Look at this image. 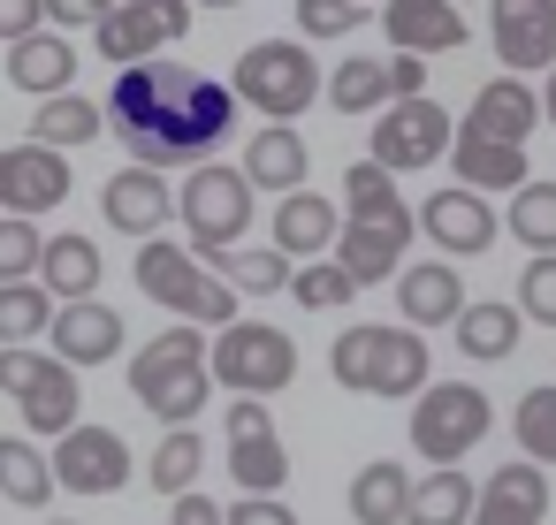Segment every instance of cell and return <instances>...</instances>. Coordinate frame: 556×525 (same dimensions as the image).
Masks as SVG:
<instances>
[{"instance_id": "1", "label": "cell", "mask_w": 556, "mask_h": 525, "mask_svg": "<svg viewBox=\"0 0 556 525\" xmlns=\"http://www.w3.org/2000/svg\"><path fill=\"white\" fill-rule=\"evenodd\" d=\"M108 123H115V138L138 153V168L199 161V153H214V145L237 130V85H214V77H199V69H176V62H146V69H123V77H115ZM199 168H206V161H199Z\"/></svg>"}, {"instance_id": "2", "label": "cell", "mask_w": 556, "mask_h": 525, "mask_svg": "<svg viewBox=\"0 0 556 525\" xmlns=\"http://www.w3.org/2000/svg\"><path fill=\"white\" fill-rule=\"evenodd\" d=\"M206 388H214V343L191 335V328H168V335H153V343L130 358V396H138L168 434L199 419Z\"/></svg>"}, {"instance_id": "3", "label": "cell", "mask_w": 556, "mask_h": 525, "mask_svg": "<svg viewBox=\"0 0 556 525\" xmlns=\"http://www.w3.org/2000/svg\"><path fill=\"white\" fill-rule=\"evenodd\" d=\"M138 290L153 297V305H168L176 320H191V328H237V290L199 259V252H184V244H168V236H153V244H138Z\"/></svg>"}, {"instance_id": "4", "label": "cell", "mask_w": 556, "mask_h": 525, "mask_svg": "<svg viewBox=\"0 0 556 525\" xmlns=\"http://www.w3.org/2000/svg\"><path fill=\"white\" fill-rule=\"evenodd\" d=\"M328 373L351 396H419L427 388V335H412V328H351V335H336Z\"/></svg>"}, {"instance_id": "5", "label": "cell", "mask_w": 556, "mask_h": 525, "mask_svg": "<svg viewBox=\"0 0 556 525\" xmlns=\"http://www.w3.org/2000/svg\"><path fill=\"white\" fill-rule=\"evenodd\" d=\"M176 214H184V229H191V244H199V259H229V252H244V229H252V176L244 168H191L184 176V199H176Z\"/></svg>"}, {"instance_id": "6", "label": "cell", "mask_w": 556, "mask_h": 525, "mask_svg": "<svg viewBox=\"0 0 556 525\" xmlns=\"http://www.w3.org/2000/svg\"><path fill=\"white\" fill-rule=\"evenodd\" d=\"M214 381L237 388V404H267L298 381V343L267 320H237L214 335Z\"/></svg>"}, {"instance_id": "7", "label": "cell", "mask_w": 556, "mask_h": 525, "mask_svg": "<svg viewBox=\"0 0 556 525\" xmlns=\"http://www.w3.org/2000/svg\"><path fill=\"white\" fill-rule=\"evenodd\" d=\"M237 100L260 107L267 123H290V115H305L320 100V69H313V54L298 39H260L237 62Z\"/></svg>"}, {"instance_id": "8", "label": "cell", "mask_w": 556, "mask_h": 525, "mask_svg": "<svg viewBox=\"0 0 556 525\" xmlns=\"http://www.w3.org/2000/svg\"><path fill=\"white\" fill-rule=\"evenodd\" d=\"M488 426H495L488 396L465 388V381H442V388H427L419 411H412V449H419L434 472H457V457H472Z\"/></svg>"}, {"instance_id": "9", "label": "cell", "mask_w": 556, "mask_h": 525, "mask_svg": "<svg viewBox=\"0 0 556 525\" xmlns=\"http://www.w3.org/2000/svg\"><path fill=\"white\" fill-rule=\"evenodd\" d=\"M176 31H191V9H184V0H115V9H100L92 47H100L108 62H123V69H146Z\"/></svg>"}, {"instance_id": "10", "label": "cell", "mask_w": 556, "mask_h": 525, "mask_svg": "<svg viewBox=\"0 0 556 525\" xmlns=\"http://www.w3.org/2000/svg\"><path fill=\"white\" fill-rule=\"evenodd\" d=\"M450 153H457V123H450L434 100H404V107H389V115L374 123V161H381L389 176L434 168V161H450Z\"/></svg>"}, {"instance_id": "11", "label": "cell", "mask_w": 556, "mask_h": 525, "mask_svg": "<svg viewBox=\"0 0 556 525\" xmlns=\"http://www.w3.org/2000/svg\"><path fill=\"white\" fill-rule=\"evenodd\" d=\"M54 479L70 495H123L130 487V441L115 426H77L70 441H54Z\"/></svg>"}, {"instance_id": "12", "label": "cell", "mask_w": 556, "mask_h": 525, "mask_svg": "<svg viewBox=\"0 0 556 525\" xmlns=\"http://www.w3.org/2000/svg\"><path fill=\"white\" fill-rule=\"evenodd\" d=\"M62 199H70V153H47V145L0 153V214H9V221L54 214Z\"/></svg>"}, {"instance_id": "13", "label": "cell", "mask_w": 556, "mask_h": 525, "mask_svg": "<svg viewBox=\"0 0 556 525\" xmlns=\"http://www.w3.org/2000/svg\"><path fill=\"white\" fill-rule=\"evenodd\" d=\"M488 39H495L510 77H526V69L556 77V9H548V0H495V9H488Z\"/></svg>"}, {"instance_id": "14", "label": "cell", "mask_w": 556, "mask_h": 525, "mask_svg": "<svg viewBox=\"0 0 556 525\" xmlns=\"http://www.w3.org/2000/svg\"><path fill=\"white\" fill-rule=\"evenodd\" d=\"M419 214H389V221H343V244H336V267L366 290V282H396L404 274V244H412Z\"/></svg>"}, {"instance_id": "15", "label": "cell", "mask_w": 556, "mask_h": 525, "mask_svg": "<svg viewBox=\"0 0 556 525\" xmlns=\"http://www.w3.org/2000/svg\"><path fill=\"white\" fill-rule=\"evenodd\" d=\"M396 305H404V320L427 335V328H457L472 305H465V274L450 267V259H419V267H404L396 274Z\"/></svg>"}, {"instance_id": "16", "label": "cell", "mask_w": 556, "mask_h": 525, "mask_svg": "<svg viewBox=\"0 0 556 525\" xmlns=\"http://www.w3.org/2000/svg\"><path fill=\"white\" fill-rule=\"evenodd\" d=\"M100 214L123 229V236H161V221L176 214V199H168V183H161V168H115L108 176V191H100Z\"/></svg>"}, {"instance_id": "17", "label": "cell", "mask_w": 556, "mask_h": 525, "mask_svg": "<svg viewBox=\"0 0 556 525\" xmlns=\"http://www.w3.org/2000/svg\"><path fill=\"white\" fill-rule=\"evenodd\" d=\"M419 229L450 252V259H465V252H488L495 236H503V221L488 214V199L480 191H434L427 206H419Z\"/></svg>"}, {"instance_id": "18", "label": "cell", "mask_w": 556, "mask_h": 525, "mask_svg": "<svg viewBox=\"0 0 556 525\" xmlns=\"http://www.w3.org/2000/svg\"><path fill=\"white\" fill-rule=\"evenodd\" d=\"M381 31L396 39V54H450L465 47V9H450V0H389L381 9Z\"/></svg>"}, {"instance_id": "19", "label": "cell", "mask_w": 556, "mask_h": 525, "mask_svg": "<svg viewBox=\"0 0 556 525\" xmlns=\"http://www.w3.org/2000/svg\"><path fill=\"white\" fill-rule=\"evenodd\" d=\"M450 161H457V191H480V199H488V191H510V199H518V191L533 183V176H526V145L480 138L472 123H457V153H450Z\"/></svg>"}, {"instance_id": "20", "label": "cell", "mask_w": 556, "mask_h": 525, "mask_svg": "<svg viewBox=\"0 0 556 525\" xmlns=\"http://www.w3.org/2000/svg\"><path fill=\"white\" fill-rule=\"evenodd\" d=\"M541 510H548V472H541L533 457H510V464L488 472L472 525H541Z\"/></svg>"}, {"instance_id": "21", "label": "cell", "mask_w": 556, "mask_h": 525, "mask_svg": "<svg viewBox=\"0 0 556 525\" xmlns=\"http://www.w3.org/2000/svg\"><path fill=\"white\" fill-rule=\"evenodd\" d=\"M16 404H24V426H31V434H54V441H70V434L85 426V419H77V411H85V388H77V366H62L54 350H47V366H39V381H31V388H24Z\"/></svg>"}, {"instance_id": "22", "label": "cell", "mask_w": 556, "mask_h": 525, "mask_svg": "<svg viewBox=\"0 0 556 525\" xmlns=\"http://www.w3.org/2000/svg\"><path fill=\"white\" fill-rule=\"evenodd\" d=\"M123 350V312L115 305H62L54 312V358L62 366H100V358H115Z\"/></svg>"}, {"instance_id": "23", "label": "cell", "mask_w": 556, "mask_h": 525, "mask_svg": "<svg viewBox=\"0 0 556 525\" xmlns=\"http://www.w3.org/2000/svg\"><path fill=\"white\" fill-rule=\"evenodd\" d=\"M70 77H77V47L62 31H39L24 47H9V85L16 92H39V107L47 100H70Z\"/></svg>"}, {"instance_id": "24", "label": "cell", "mask_w": 556, "mask_h": 525, "mask_svg": "<svg viewBox=\"0 0 556 525\" xmlns=\"http://www.w3.org/2000/svg\"><path fill=\"white\" fill-rule=\"evenodd\" d=\"M412 495H419V479H412L396 457H374V464H358V479H351V517H358V525H412Z\"/></svg>"}, {"instance_id": "25", "label": "cell", "mask_w": 556, "mask_h": 525, "mask_svg": "<svg viewBox=\"0 0 556 525\" xmlns=\"http://www.w3.org/2000/svg\"><path fill=\"white\" fill-rule=\"evenodd\" d=\"M480 138H503V145H526L533 138V123H541V92H526L518 77H495V85H480L472 92V115H465Z\"/></svg>"}, {"instance_id": "26", "label": "cell", "mask_w": 556, "mask_h": 525, "mask_svg": "<svg viewBox=\"0 0 556 525\" xmlns=\"http://www.w3.org/2000/svg\"><path fill=\"white\" fill-rule=\"evenodd\" d=\"M305 138L290 130V123H267L252 145H244V176H252V191H282V199H298L305 191Z\"/></svg>"}, {"instance_id": "27", "label": "cell", "mask_w": 556, "mask_h": 525, "mask_svg": "<svg viewBox=\"0 0 556 525\" xmlns=\"http://www.w3.org/2000/svg\"><path fill=\"white\" fill-rule=\"evenodd\" d=\"M328 244H343V221H336L328 199L298 191V199L275 206V252H282V259H313V252H328Z\"/></svg>"}, {"instance_id": "28", "label": "cell", "mask_w": 556, "mask_h": 525, "mask_svg": "<svg viewBox=\"0 0 556 525\" xmlns=\"http://www.w3.org/2000/svg\"><path fill=\"white\" fill-rule=\"evenodd\" d=\"M39 290L62 297V305H92V290H100V244L92 236H54L47 267H39Z\"/></svg>"}, {"instance_id": "29", "label": "cell", "mask_w": 556, "mask_h": 525, "mask_svg": "<svg viewBox=\"0 0 556 525\" xmlns=\"http://www.w3.org/2000/svg\"><path fill=\"white\" fill-rule=\"evenodd\" d=\"M229 472H237V495L267 502V495H282V479H290V449L275 441V426H267V434H237V441H229Z\"/></svg>"}, {"instance_id": "30", "label": "cell", "mask_w": 556, "mask_h": 525, "mask_svg": "<svg viewBox=\"0 0 556 525\" xmlns=\"http://www.w3.org/2000/svg\"><path fill=\"white\" fill-rule=\"evenodd\" d=\"M108 130V107H92V100H47L39 115H31V145H47V153H77V145H92Z\"/></svg>"}, {"instance_id": "31", "label": "cell", "mask_w": 556, "mask_h": 525, "mask_svg": "<svg viewBox=\"0 0 556 525\" xmlns=\"http://www.w3.org/2000/svg\"><path fill=\"white\" fill-rule=\"evenodd\" d=\"M54 487H62V479H54V457H39L24 434H0V495L24 502V510H39Z\"/></svg>"}, {"instance_id": "32", "label": "cell", "mask_w": 556, "mask_h": 525, "mask_svg": "<svg viewBox=\"0 0 556 525\" xmlns=\"http://www.w3.org/2000/svg\"><path fill=\"white\" fill-rule=\"evenodd\" d=\"M480 517V487L465 472H427L412 495V525H472Z\"/></svg>"}, {"instance_id": "33", "label": "cell", "mask_w": 556, "mask_h": 525, "mask_svg": "<svg viewBox=\"0 0 556 525\" xmlns=\"http://www.w3.org/2000/svg\"><path fill=\"white\" fill-rule=\"evenodd\" d=\"M328 107L336 115H389L396 107V85H389V62H343L336 77H328Z\"/></svg>"}, {"instance_id": "34", "label": "cell", "mask_w": 556, "mask_h": 525, "mask_svg": "<svg viewBox=\"0 0 556 525\" xmlns=\"http://www.w3.org/2000/svg\"><path fill=\"white\" fill-rule=\"evenodd\" d=\"M518 305H472L465 320H457V350L465 358H480V366H495V358H510L518 350Z\"/></svg>"}, {"instance_id": "35", "label": "cell", "mask_w": 556, "mask_h": 525, "mask_svg": "<svg viewBox=\"0 0 556 525\" xmlns=\"http://www.w3.org/2000/svg\"><path fill=\"white\" fill-rule=\"evenodd\" d=\"M54 297L39 290V282H16V290H0V350H31V335H47L54 328Z\"/></svg>"}, {"instance_id": "36", "label": "cell", "mask_w": 556, "mask_h": 525, "mask_svg": "<svg viewBox=\"0 0 556 525\" xmlns=\"http://www.w3.org/2000/svg\"><path fill=\"white\" fill-rule=\"evenodd\" d=\"M533 259H556V183H526L510 199V221H503Z\"/></svg>"}, {"instance_id": "37", "label": "cell", "mask_w": 556, "mask_h": 525, "mask_svg": "<svg viewBox=\"0 0 556 525\" xmlns=\"http://www.w3.org/2000/svg\"><path fill=\"white\" fill-rule=\"evenodd\" d=\"M229 290H244V297H275V290H290L298 282V267L282 259V252H229V259H206Z\"/></svg>"}, {"instance_id": "38", "label": "cell", "mask_w": 556, "mask_h": 525, "mask_svg": "<svg viewBox=\"0 0 556 525\" xmlns=\"http://www.w3.org/2000/svg\"><path fill=\"white\" fill-rule=\"evenodd\" d=\"M199 464H206L199 434H191V426H176V434H161V449H153L146 479H153V487H161L168 502H184V495H191V479H199Z\"/></svg>"}, {"instance_id": "39", "label": "cell", "mask_w": 556, "mask_h": 525, "mask_svg": "<svg viewBox=\"0 0 556 525\" xmlns=\"http://www.w3.org/2000/svg\"><path fill=\"white\" fill-rule=\"evenodd\" d=\"M343 199H351V221H389V214H404V199H396V176H389L381 161H351V176H343Z\"/></svg>"}, {"instance_id": "40", "label": "cell", "mask_w": 556, "mask_h": 525, "mask_svg": "<svg viewBox=\"0 0 556 525\" xmlns=\"http://www.w3.org/2000/svg\"><path fill=\"white\" fill-rule=\"evenodd\" d=\"M39 267H47V236H39V221H0V290L39 282Z\"/></svg>"}, {"instance_id": "41", "label": "cell", "mask_w": 556, "mask_h": 525, "mask_svg": "<svg viewBox=\"0 0 556 525\" xmlns=\"http://www.w3.org/2000/svg\"><path fill=\"white\" fill-rule=\"evenodd\" d=\"M510 426H518V449H526V457L556 464V388H526Z\"/></svg>"}, {"instance_id": "42", "label": "cell", "mask_w": 556, "mask_h": 525, "mask_svg": "<svg viewBox=\"0 0 556 525\" xmlns=\"http://www.w3.org/2000/svg\"><path fill=\"white\" fill-rule=\"evenodd\" d=\"M290 297H298L305 312H336V305H351V297H358V282H351L336 259H313V267H298Z\"/></svg>"}, {"instance_id": "43", "label": "cell", "mask_w": 556, "mask_h": 525, "mask_svg": "<svg viewBox=\"0 0 556 525\" xmlns=\"http://www.w3.org/2000/svg\"><path fill=\"white\" fill-rule=\"evenodd\" d=\"M518 312L541 320V328H556V259H526V274H518Z\"/></svg>"}, {"instance_id": "44", "label": "cell", "mask_w": 556, "mask_h": 525, "mask_svg": "<svg viewBox=\"0 0 556 525\" xmlns=\"http://www.w3.org/2000/svg\"><path fill=\"white\" fill-rule=\"evenodd\" d=\"M298 31H313V39L358 31V0H298Z\"/></svg>"}, {"instance_id": "45", "label": "cell", "mask_w": 556, "mask_h": 525, "mask_svg": "<svg viewBox=\"0 0 556 525\" xmlns=\"http://www.w3.org/2000/svg\"><path fill=\"white\" fill-rule=\"evenodd\" d=\"M47 24H54V9H39V0H0V39L24 47V39H39Z\"/></svg>"}, {"instance_id": "46", "label": "cell", "mask_w": 556, "mask_h": 525, "mask_svg": "<svg viewBox=\"0 0 556 525\" xmlns=\"http://www.w3.org/2000/svg\"><path fill=\"white\" fill-rule=\"evenodd\" d=\"M39 366H47V350H0V388L24 396V388L39 381Z\"/></svg>"}, {"instance_id": "47", "label": "cell", "mask_w": 556, "mask_h": 525, "mask_svg": "<svg viewBox=\"0 0 556 525\" xmlns=\"http://www.w3.org/2000/svg\"><path fill=\"white\" fill-rule=\"evenodd\" d=\"M229 525H298V510H282L275 495H267V502H252V495H237V510H229Z\"/></svg>"}, {"instance_id": "48", "label": "cell", "mask_w": 556, "mask_h": 525, "mask_svg": "<svg viewBox=\"0 0 556 525\" xmlns=\"http://www.w3.org/2000/svg\"><path fill=\"white\" fill-rule=\"evenodd\" d=\"M389 85H396V107H404V100H427V69H419V54H396V62H389Z\"/></svg>"}, {"instance_id": "49", "label": "cell", "mask_w": 556, "mask_h": 525, "mask_svg": "<svg viewBox=\"0 0 556 525\" xmlns=\"http://www.w3.org/2000/svg\"><path fill=\"white\" fill-rule=\"evenodd\" d=\"M168 525H229V510H214L206 495H184V502L168 510Z\"/></svg>"}, {"instance_id": "50", "label": "cell", "mask_w": 556, "mask_h": 525, "mask_svg": "<svg viewBox=\"0 0 556 525\" xmlns=\"http://www.w3.org/2000/svg\"><path fill=\"white\" fill-rule=\"evenodd\" d=\"M237 434H267V404H229V441Z\"/></svg>"}, {"instance_id": "51", "label": "cell", "mask_w": 556, "mask_h": 525, "mask_svg": "<svg viewBox=\"0 0 556 525\" xmlns=\"http://www.w3.org/2000/svg\"><path fill=\"white\" fill-rule=\"evenodd\" d=\"M54 24H92L100 31V9H92V0H54Z\"/></svg>"}, {"instance_id": "52", "label": "cell", "mask_w": 556, "mask_h": 525, "mask_svg": "<svg viewBox=\"0 0 556 525\" xmlns=\"http://www.w3.org/2000/svg\"><path fill=\"white\" fill-rule=\"evenodd\" d=\"M541 115H548V123H556V77H548V92H541Z\"/></svg>"}, {"instance_id": "53", "label": "cell", "mask_w": 556, "mask_h": 525, "mask_svg": "<svg viewBox=\"0 0 556 525\" xmlns=\"http://www.w3.org/2000/svg\"><path fill=\"white\" fill-rule=\"evenodd\" d=\"M62 525H77V517H62Z\"/></svg>"}]
</instances>
